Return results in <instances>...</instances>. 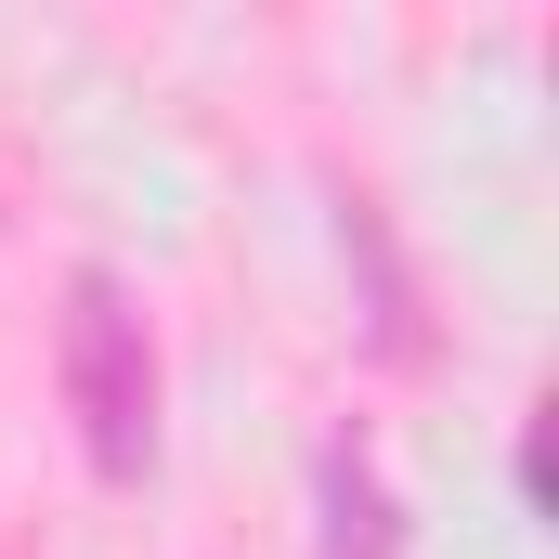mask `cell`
<instances>
[{
    "mask_svg": "<svg viewBox=\"0 0 559 559\" xmlns=\"http://www.w3.org/2000/svg\"><path fill=\"white\" fill-rule=\"evenodd\" d=\"M325 559H404V521H391V481L365 442H325Z\"/></svg>",
    "mask_w": 559,
    "mask_h": 559,
    "instance_id": "2",
    "label": "cell"
},
{
    "mask_svg": "<svg viewBox=\"0 0 559 559\" xmlns=\"http://www.w3.org/2000/svg\"><path fill=\"white\" fill-rule=\"evenodd\" d=\"M66 417H79V442H92L105 481H143L156 468V338H143V312H131L118 274L66 286Z\"/></svg>",
    "mask_w": 559,
    "mask_h": 559,
    "instance_id": "1",
    "label": "cell"
}]
</instances>
